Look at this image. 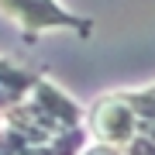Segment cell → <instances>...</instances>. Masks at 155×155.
I'll list each match as a JSON object with an SVG mask.
<instances>
[{"instance_id": "7a4b0ae2", "label": "cell", "mask_w": 155, "mask_h": 155, "mask_svg": "<svg viewBox=\"0 0 155 155\" xmlns=\"http://www.w3.org/2000/svg\"><path fill=\"white\" fill-rule=\"evenodd\" d=\"M86 127H90V134H93L97 145L124 148V145L138 134V117H134L131 104L124 100V93H110V97H100L97 104L90 107Z\"/></svg>"}, {"instance_id": "6da1fadb", "label": "cell", "mask_w": 155, "mask_h": 155, "mask_svg": "<svg viewBox=\"0 0 155 155\" xmlns=\"http://www.w3.org/2000/svg\"><path fill=\"white\" fill-rule=\"evenodd\" d=\"M0 11L11 17V21H17V28L24 31L28 41H35L48 28H66L72 35H79V38H90L93 35V21L90 17L69 14L55 0H0Z\"/></svg>"}, {"instance_id": "3957f363", "label": "cell", "mask_w": 155, "mask_h": 155, "mask_svg": "<svg viewBox=\"0 0 155 155\" xmlns=\"http://www.w3.org/2000/svg\"><path fill=\"white\" fill-rule=\"evenodd\" d=\"M79 155H124L121 148H110V145H90V148H83Z\"/></svg>"}, {"instance_id": "277c9868", "label": "cell", "mask_w": 155, "mask_h": 155, "mask_svg": "<svg viewBox=\"0 0 155 155\" xmlns=\"http://www.w3.org/2000/svg\"><path fill=\"white\" fill-rule=\"evenodd\" d=\"M148 90H152V93H155V86H148Z\"/></svg>"}]
</instances>
